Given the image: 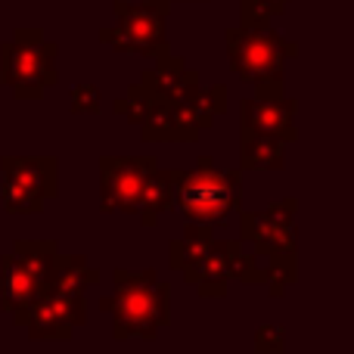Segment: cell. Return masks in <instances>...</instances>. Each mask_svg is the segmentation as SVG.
Wrapping results in <instances>:
<instances>
[{"label":"cell","instance_id":"1","mask_svg":"<svg viewBox=\"0 0 354 354\" xmlns=\"http://www.w3.org/2000/svg\"><path fill=\"white\" fill-rule=\"evenodd\" d=\"M115 292L100 299V311L112 314V339H147L153 342L162 326L171 320V286L159 280L153 268L147 270H112Z\"/></svg>","mask_w":354,"mask_h":354},{"label":"cell","instance_id":"2","mask_svg":"<svg viewBox=\"0 0 354 354\" xmlns=\"http://www.w3.org/2000/svg\"><path fill=\"white\" fill-rule=\"evenodd\" d=\"M243 208V171H218L212 156L174 171V212L193 224H221Z\"/></svg>","mask_w":354,"mask_h":354},{"label":"cell","instance_id":"3","mask_svg":"<svg viewBox=\"0 0 354 354\" xmlns=\"http://www.w3.org/2000/svg\"><path fill=\"white\" fill-rule=\"evenodd\" d=\"M224 41L233 72L245 84H255V97H283V68L286 59L299 56V44L274 28H227Z\"/></svg>","mask_w":354,"mask_h":354},{"label":"cell","instance_id":"4","mask_svg":"<svg viewBox=\"0 0 354 354\" xmlns=\"http://www.w3.org/2000/svg\"><path fill=\"white\" fill-rule=\"evenodd\" d=\"M56 56L59 47L47 41L41 28H19L12 41L0 47V81L16 100H44L50 87L59 84Z\"/></svg>","mask_w":354,"mask_h":354},{"label":"cell","instance_id":"5","mask_svg":"<svg viewBox=\"0 0 354 354\" xmlns=\"http://www.w3.org/2000/svg\"><path fill=\"white\" fill-rule=\"evenodd\" d=\"M168 12H171V3H168V0H147V3L115 0V3H112L115 25L100 31V41L115 47L118 53L149 56V59L171 56L168 31H165Z\"/></svg>","mask_w":354,"mask_h":354},{"label":"cell","instance_id":"6","mask_svg":"<svg viewBox=\"0 0 354 354\" xmlns=\"http://www.w3.org/2000/svg\"><path fill=\"white\" fill-rule=\"evenodd\" d=\"M3 208L10 214H41L59 196V162L53 156H3Z\"/></svg>","mask_w":354,"mask_h":354},{"label":"cell","instance_id":"7","mask_svg":"<svg viewBox=\"0 0 354 354\" xmlns=\"http://www.w3.org/2000/svg\"><path fill=\"white\" fill-rule=\"evenodd\" d=\"M295 212L292 196L264 212L239 208V243L252 245L261 261H295Z\"/></svg>","mask_w":354,"mask_h":354},{"label":"cell","instance_id":"8","mask_svg":"<svg viewBox=\"0 0 354 354\" xmlns=\"http://www.w3.org/2000/svg\"><path fill=\"white\" fill-rule=\"evenodd\" d=\"M156 168L153 156H103L100 159V212L137 214L147 174Z\"/></svg>","mask_w":354,"mask_h":354},{"label":"cell","instance_id":"9","mask_svg":"<svg viewBox=\"0 0 354 354\" xmlns=\"http://www.w3.org/2000/svg\"><path fill=\"white\" fill-rule=\"evenodd\" d=\"M87 308L84 295H62V292H44L22 317H16L19 326L28 330L31 339H56L68 342L75 326H84Z\"/></svg>","mask_w":354,"mask_h":354},{"label":"cell","instance_id":"10","mask_svg":"<svg viewBox=\"0 0 354 354\" xmlns=\"http://www.w3.org/2000/svg\"><path fill=\"white\" fill-rule=\"evenodd\" d=\"M295 112H299V103L286 100V97L243 100V103H239V131H252V134L277 137V140H283V143H295L299 140Z\"/></svg>","mask_w":354,"mask_h":354},{"label":"cell","instance_id":"11","mask_svg":"<svg viewBox=\"0 0 354 354\" xmlns=\"http://www.w3.org/2000/svg\"><path fill=\"white\" fill-rule=\"evenodd\" d=\"M140 87L156 103H183L189 93L199 91V72L187 66L183 56H162L156 59V68H147L140 78Z\"/></svg>","mask_w":354,"mask_h":354},{"label":"cell","instance_id":"12","mask_svg":"<svg viewBox=\"0 0 354 354\" xmlns=\"http://www.w3.org/2000/svg\"><path fill=\"white\" fill-rule=\"evenodd\" d=\"M44 292H47V289L19 264V258L12 255V252H6V255L0 258V308H3L12 320L22 317Z\"/></svg>","mask_w":354,"mask_h":354},{"label":"cell","instance_id":"13","mask_svg":"<svg viewBox=\"0 0 354 354\" xmlns=\"http://www.w3.org/2000/svg\"><path fill=\"white\" fill-rule=\"evenodd\" d=\"M180 277L187 286H193L196 292H199V299H224L227 286H230L224 239H212L205 255H202L199 261H193L189 268H183Z\"/></svg>","mask_w":354,"mask_h":354},{"label":"cell","instance_id":"14","mask_svg":"<svg viewBox=\"0 0 354 354\" xmlns=\"http://www.w3.org/2000/svg\"><path fill=\"white\" fill-rule=\"evenodd\" d=\"M286 143L277 137L239 131V171H283Z\"/></svg>","mask_w":354,"mask_h":354},{"label":"cell","instance_id":"15","mask_svg":"<svg viewBox=\"0 0 354 354\" xmlns=\"http://www.w3.org/2000/svg\"><path fill=\"white\" fill-rule=\"evenodd\" d=\"M100 280H103V274L87 261V255H62L59 252L47 289L50 292H62V295H84Z\"/></svg>","mask_w":354,"mask_h":354},{"label":"cell","instance_id":"16","mask_svg":"<svg viewBox=\"0 0 354 354\" xmlns=\"http://www.w3.org/2000/svg\"><path fill=\"white\" fill-rule=\"evenodd\" d=\"M165 212H174V171H165V168L156 165L147 174V183H143L140 212L137 214H140L143 227H156V221Z\"/></svg>","mask_w":354,"mask_h":354},{"label":"cell","instance_id":"17","mask_svg":"<svg viewBox=\"0 0 354 354\" xmlns=\"http://www.w3.org/2000/svg\"><path fill=\"white\" fill-rule=\"evenodd\" d=\"M12 255L19 258L25 270L47 289L50 283V274H53V264H56V255H59V245L56 239H16L12 243Z\"/></svg>","mask_w":354,"mask_h":354},{"label":"cell","instance_id":"18","mask_svg":"<svg viewBox=\"0 0 354 354\" xmlns=\"http://www.w3.org/2000/svg\"><path fill=\"white\" fill-rule=\"evenodd\" d=\"M212 239H214V227L193 224V221H189L180 236H174L171 243H168V264H171V270H183L193 261H199L208 252Z\"/></svg>","mask_w":354,"mask_h":354},{"label":"cell","instance_id":"19","mask_svg":"<svg viewBox=\"0 0 354 354\" xmlns=\"http://www.w3.org/2000/svg\"><path fill=\"white\" fill-rule=\"evenodd\" d=\"M227 249V277L239 280L245 286H268V264L255 255L245 252V245L239 239H224Z\"/></svg>","mask_w":354,"mask_h":354},{"label":"cell","instance_id":"20","mask_svg":"<svg viewBox=\"0 0 354 354\" xmlns=\"http://www.w3.org/2000/svg\"><path fill=\"white\" fill-rule=\"evenodd\" d=\"M153 106H156V100L149 97L140 84H134V87H128V93H124V97H118L115 103H112V112H115V115H122L128 124L140 128L143 118L149 115V109H153Z\"/></svg>","mask_w":354,"mask_h":354},{"label":"cell","instance_id":"21","mask_svg":"<svg viewBox=\"0 0 354 354\" xmlns=\"http://www.w3.org/2000/svg\"><path fill=\"white\" fill-rule=\"evenodd\" d=\"M68 100H72L75 115H100L103 112V97H100V91L93 84H75Z\"/></svg>","mask_w":354,"mask_h":354},{"label":"cell","instance_id":"22","mask_svg":"<svg viewBox=\"0 0 354 354\" xmlns=\"http://www.w3.org/2000/svg\"><path fill=\"white\" fill-rule=\"evenodd\" d=\"M255 348L261 354H280L286 348V330L280 324H264L255 333Z\"/></svg>","mask_w":354,"mask_h":354},{"label":"cell","instance_id":"23","mask_svg":"<svg viewBox=\"0 0 354 354\" xmlns=\"http://www.w3.org/2000/svg\"><path fill=\"white\" fill-rule=\"evenodd\" d=\"M261 3L268 6L270 16H283V12H286V6H289V0H261Z\"/></svg>","mask_w":354,"mask_h":354},{"label":"cell","instance_id":"24","mask_svg":"<svg viewBox=\"0 0 354 354\" xmlns=\"http://www.w3.org/2000/svg\"><path fill=\"white\" fill-rule=\"evenodd\" d=\"M168 3H177V0H168Z\"/></svg>","mask_w":354,"mask_h":354},{"label":"cell","instance_id":"25","mask_svg":"<svg viewBox=\"0 0 354 354\" xmlns=\"http://www.w3.org/2000/svg\"><path fill=\"white\" fill-rule=\"evenodd\" d=\"M264 10H268V6H264Z\"/></svg>","mask_w":354,"mask_h":354}]
</instances>
